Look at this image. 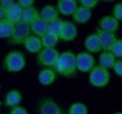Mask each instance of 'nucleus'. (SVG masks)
<instances>
[{
  "instance_id": "f257e3e1",
  "label": "nucleus",
  "mask_w": 122,
  "mask_h": 114,
  "mask_svg": "<svg viewBox=\"0 0 122 114\" xmlns=\"http://www.w3.org/2000/svg\"><path fill=\"white\" fill-rule=\"evenodd\" d=\"M53 68L57 75L66 78H72L77 72L75 53L71 51H65L62 53H59Z\"/></svg>"
},
{
  "instance_id": "f03ea898",
  "label": "nucleus",
  "mask_w": 122,
  "mask_h": 114,
  "mask_svg": "<svg viewBox=\"0 0 122 114\" xmlns=\"http://www.w3.org/2000/svg\"><path fill=\"white\" fill-rule=\"evenodd\" d=\"M26 65L25 55L20 51L9 52L3 60V68L8 72L16 73L22 71Z\"/></svg>"
},
{
  "instance_id": "7ed1b4c3",
  "label": "nucleus",
  "mask_w": 122,
  "mask_h": 114,
  "mask_svg": "<svg viewBox=\"0 0 122 114\" xmlns=\"http://www.w3.org/2000/svg\"><path fill=\"white\" fill-rule=\"evenodd\" d=\"M110 81H111L110 71L99 65L95 66L89 71L88 81L94 87L97 88L106 87L110 83Z\"/></svg>"
},
{
  "instance_id": "20e7f679",
  "label": "nucleus",
  "mask_w": 122,
  "mask_h": 114,
  "mask_svg": "<svg viewBox=\"0 0 122 114\" xmlns=\"http://www.w3.org/2000/svg\"><path fill=\"white\" fill-rule=\"evenodd\" d=\"M30 26L28 24L20 21L14 24L10 37L9 38V41L12 45H20L30 36Z\"/></svg>"
},
{
  "instance_id": "39448f33",
  "label": "nucleus",
  "mask_w": 122,
  "mask_h": 114,
  "mask_svg": "<svg viewBox=\"0 0 122 114\" xmlns=\"http://www.w3.org/2000/svg\"><path fill=\"white\" fill-rule=\"evenodd\" d=\"M59 52L56 48H42L37 54V61L40 66L45 67H54Z\"/></svg>"
},
{
  "instance_id": "423d86ee",
  "label": "nucleus",
  "mask_w": 122,
  "mask_h": 114,
  "mask_svg": "<svg viewBox=\"0 0 122 114\" xmlns=\"http://www.w3.org/2000/svg\"><path fill=\"white\" fill-rule=\"evenodd\" d=\"M75 63H76V69L78 71L83 73H87L91 70L96 66L95 58L90 52H81L75 54Z\"/></svg>"
},
{
  "instance_id": "0eeeda50",
  "label": "nucleus",
  "mask_w": 122,
  "mask_h": 114,
  "mask_svg": "<svg viewBox=\"0 0 122 114\" xmlns=\"http://www.w3.org/2000/svg\"><path fill=\"white\" fill-rule=\"evenodd\" d=\"M78 35V29L75 24L70 21H63L59 32V40L65 42H71L74 40Z\"/></svg>"
},
{
  "instance_id": "6e6552de",
  "label": "nucleus",
  "mask_w": 122,
  "mask_h": 114,
  "mask_svg": "<svg viewBox=\"0 0 122 114\" xmlns=\"http://www.w3.org/2000/svg\"><path fill=\"white\" fill-rule=\"evenodd\" d=\"M39 112L40 114H63V110L54 99L44 97L40 101Z\"/></svg>"
},
{
  "instance_id": "1a4fd4ad",
  "label": "nucleus",
  "mask_w": 122,
  "mask_h": 114,
  "mask_svg": "<svg viewBox=\"0 0 122 114\" xmlns=\"http://www.w3.org/2000/svg\"><path fill=\"white\" fill-rule=\"evenodd\" d=\"M96 34L99 37L102 51H104V52H109L112 45L115 43V41L117 38L116 36V33L106 32V31H103L100 28H97Z\"/></svg>"
},
{
  "instance_id": "9d476101",
  "label": "nucleus",
  "mask_w": 122,
  "mask_h": 114,
  "mask_svg": "<svg viewBox=\"0 0 122 114\" xmlns=\"http://www.w3.org/2000/svg\"><path fill=\"white\" fill-rule=\"evenodd\" d=\"M98 28L110 33H116L119 29V22L116 20L112 15H105L99 20Z\"/></svg>"
},
{
  "instance_id": "9b49d317",
  "label": "nucleus",
  "mask_w": 122,
  "mask_h": 114,
  "mask_svg": "<svg viewBox=\"0 0 122 114\" xmlns=\"http://www.w3.org/2000/svg\"><path fill=\"white\" fill-rule=\"evenodd\" d=\"M78 7L77 0H57L56 1V10L62 15L71 16L74 12Z\"/></svg>"
},
{
  "instance_id": "f8f14e48",
  "label": "nucleus",
  "mask_w": 122,
  "mask_h": 114,
  "mask_svg": "<svg viewBox=\"0 0 122 114\" xmlns=\"http://www.w3.org/2000/svg\"><path fill=\"white\" fill-rule=\"evenodd\" d=\"M71 16H72L73 21L76 24H86L87 22L90 21V19L92 17V10L87 9V8H85V7H82V6H78Z\"/></svg>"
},
{
  "instance_id": "ddd939ff",
  "label": "nucleus",
  "mask_w": 122,
  "mask_h": 114,
  "mask_svg": "<svg viewBox=\"0 0 122 114\" xmlns=\"http://www.w3.org/2000/svg\"><path fill=\"white\" fill-rule=\"evenodd\" d=\"M56 77H57V74L54 70V68L45 67L44 69L41 70V72L39 73L38 79H39V81L41 85L48 86L53 84L56 81Z\"/></svg>"
},
{
  "instance_id": "4468645a",
  "label": "nucleus",
  "mask_w": 122,
  "mask_h": 114,
  "mask_svg": "<svg viewBox=\"0 0 122 114\" xmlns=\"http://www.w3.org/2000/svg\"><path fill=\"white\" fill-rule=\"evenodd\" d=\"M85 48L87 52L90 53H97L102 52V47L98 35L95 33L88 35L85 39Z\"/></svg>"
},
{
  "instance_id": "2eb2a0df",
  "label": "nucleus",
  "mask_w": 122,
  "mask_h": 114,
  "mask_svg": "<svg viewBox=\"0 0 122 114\" xmlns=\"http://www.w3.org/2000/svg\"><path fill=\"white\" fill-rule=\"evenodd\" d=\"M22 98H23V95H22L21 91H19L17 89H12V90H10L6 94L4 104L6 107L11 109L13 107L19 106L22 102Z\"/></svg>"
},
{
  "instance_id": "dca6fc26",
  "label": "nucleus",
  "mask_w": 122,
  "mask_h": 114,
  "mask_svg": "<svg viewBox=\"0 0 122 114\" xmlns=\"http://www.w3.org/2000/svg\"><path fill=\"white\" fill-rule=\"evenodd\" d=\"M22 14L23 8H21L17 2L13 3L11 6L6 9V19L12 24H16L22 21Z\"/></svg>"
},
{
  "instance_id": "f3484780",
  "label": "nucleus",
  "mask_w": 122,
  "mask_h": 114,
  "mask_svg": "<svg viewBox=\"0 0 122 114\" xmlns=\"http://www.w3.org/2000/svg\"><path fill=\"white\" fill-rule=\"evenodd\" d=\"M23 45L25 46V50L30 52V53H38L41 49H42V44L41 38L30 35L23 43Z\"/></svg>"
},
{
  "instance_id": "a211bd4d",
  "label": "nucleus",
  "mask_w": 122,
  "mask_h": 114,
  "mask_svg": "<svg viewBox=\"0 0 122 114\" xmlns=\"http://www.w3.org/2000/svg\"><path fill=\"white\" fill-rule=\"evenodd\" d=\"M47 24L48 23H46L41 16H39L31 24H29L30 32L34 34V36L41 38L47 32Z\"/></svg>"
},
{
  "instance_id": "6ab92c4d",
  "label": "nucleus",
  "mask_w": 122,
  "mask_h": 114,
  "mask_svg": "<svg viewBox=\"0 0 122 114\" xmlns=\"http://www.w3.org/2000/svg\"><path fill=\"white\" fill-rule=\"evenodd\" d=\"M40 16L46 23H49V22H52V21L59 18L58 17L59 12L56 7H54L52 5H46L40 10Z\"/></svg>"
},
{
  "instance_id": "aec40b11",
  "label": "nucleus",
  "mask_w": 122,
  "mask_h": 114,
  "mask_svg": "<svg viewBox=\"0 0 122 114\" xmlns=\"http://www.w3.org/2000/svg\"><path fill=\"white\" fill-rule=\"evenodd\" d=\"M117 61V58L114 56L110 52H104L100 54L99 57V66L106 68V69H112L115 62Z\"/></svg>"
},
{
  "instance_id": "412c9836",
  "label": "nucleus",
  "mask_w": 122,
  "mask_h": 114,
  "mask_svg": "<svg viewBox=\"0 0 122 114\" xmlns=\"http://www.w3.org/2000/svg\"><path fill=\"white\" fill-rule=\"evenodd\" d=\"M40 16V10L32 6L29 8H25V9H23V14H22V21L26 23V24H31L37 17Z\"/></svg>"
},
{
  "instance_id": "4be33fe9",
  "label": "nucleus",
  "mask_w": 122,
  "mask_h": 114,
  "mask_svg": "<svg viewBox=\"0 0 122 114\" xmlns=\"http://www.w3.org/2000/svg\"><path fill=\"white\" fill-rule=\"evenodd\" d=\"M41 40L42 48H56V46L59 41V38L55 34L46 32L42 37H41Z\"/></svg>"
},
{
  "instance_id": "5701e85b",
  "label": "nucleus",
  "mask_w": 122,
  "mask_h": 114,
  "mask_svg": "<svg viewBox=\"0 0 122 114\" xmlns=\"http://www.w3.org/2000/svg\"><path fill=\"white\" fill-rule=\"evenodd\" d=\"M13 25L14 24L10 23L6 18L0 20V38H9L12 32Z\"/></svg>"
},
{
  "instance_id": "b1692460",
  "label": "nucleus",
  "mask_w": 122,
  "mask_h": 114,
  "mask_svg": "<svg viewBox=\"0 0 122 114\" xmlns=\"http://www.w3.org/2000/svg\"><path fill=\"white\" fill-rule=\"evenodd\" d=\"M68 114H88V109L86 104L75 102L70 106Z\"/></svg>"
},
{
  "instance_id": "393cba45",
  "label": "nucleus",
  "mask_w": 122,
  "mask_h": 114,
  "mask_svg": "<svg viewBox=\"0 0 122 114\" xmlns=\"http://www.w3.org/2000/svg\"><path fill=\"white\" fill-rule=\"evenodd\" d=\"M62 23H63V21L61 19H59V18H57V19H56V20H54L52 22H49L48 24H47V32L55 34V35H56L58 37Z\"/></svg>"
},
{
  "instance_id": "a878e982",
  "label": "nucleus",
  "mask_w": 122,
  "mask_h": 114,
  "mask_svg": "<svg viewBox=\"0 0 122 114\" xmlns=\"http://www.w3.org/2000/svg\"><path fill=\"white\" fill-rule=\"evenodd\" d=\"M117 59H121L122 57V40L120 38H117L115 43L112 45L109 51Z\"/></svg>"
},
{
  "instance_id": "bb28decb",
  "label": "nucleus",
  "mask_w": 122,
  "mask_h": 114,
  "mask_svg": "<svg viewBox=\"0 0 122 114\" xmlns=\"http://www.w3.org/2000/svg\"><path fill=\"white\" fill-rule=\"evenodd\" d=\"M113 14L112 16L116 19V20H117L118 22H120L122 20V3H117L115 6H114V8H113Z\"/></svg>"
},
{
  "instance_id": "cd10ccee",
  "label": "nucleus",
  "mask_w": 122,
  "mask_h": 114,
  "mask_svg": "<svg viewBox=\"0 0 122 114\" xmlns=\"http://www.w3.org/2000/svg\"><path fill=\"white\" fill-rule=\"evenodd\" d=\"M77 1H78V3H80V6L87 8L91 10L98 6V4L100 2V0H77Z\"/></svg>"
},
{
  "instance_id": "c85d7f7f",
  "label": "nucleus",
  "mask_w": 122,
  "mask_h": 114,
  "mask_svg": "<svg viewBox=\"0 0 122 114\" xmlns=\"http://www.w3.org/2000/svg\"><path fill=\"white\" fill-rule=\"evenodd\" d=\"M112 69L114 70L116 75H117L118 77H121L122 76V60L121 59H117V61L115 62V64H114Z\"/></svg>"
},
{
  "instance_id": "c756f323",
  "label": "nucleus",
  "mask_w": 122,
  "mask_h": 114,
  "mask_svg": "<svg viewBox=\"0 0 122 114\" xmlns=\"http://www.w3.org/2000/svg\"><path fill=\"white\" fill-rule=\"evenodd\" d=\"M9 114H28V111L25 108H24L23 106L19 105L10 109V111Z\"/></svg>"
},
{
  "instance_id": "7c9ffc66",
  "label": "nucleus",
  "mask_w": 122,
  "mask_h": 114,
  "mask_svg": "<svg viewBox=\"0 0 122 114\" xmlns=\"http://www.w3.org/2000/svg\"><path fill=\"white\" fill-rule=\"evenodd\" d=\"M35 0H18V5L23 8V9H25V8H29L32 7L33 4H34Z\"/></svg>"
},
{
  "instance_id": "2f4dec72",
  "label": "nucleus",
  "mask_w": 122,
  "mask_h": 114,
  "mask_svg": "<svg viewBox=\"0 0 122 114\" xmlns=\"http://www.w3.org/2000/svg\"><path fill=\"white\" fill-rule=\"evenodd\" d=\"M13 3H15V0H0V5L4 7L5 9L11 6Z\"/></svg>"
},
{
  "instance_id": "473e14b6",
  "label": "nucleus",
  "mask_w": 122,
  "mask_h": 114,
  "mask_svg": "<svg viewBox=\"0 0 122 114\" xmlns=\"http://www.w3.org/2000/svg\"><path fill=\"white\" fill-rule=\"evenodd\" d=\"M6 18V9L0 5V20Z\"/></svg>"
},
{
  "instance_id": "72a5a7b5",
  "label": "nucleus",
  "mask_w": 122,
  "mask_h": 114,
  "mask_svg": "<svg viewBox=\"0 0 122 114\" xmlns=\"http://www.w3.org/2000/svg\"><path fill=\"white\" fill-rule=\"evenodd\" d=\"M100 1H103V2H113L115 0H100Z\"/></svg>"
},
{
  "instance_id": "f704fd0d",
  "label": "nucleus",
  "mask_w": 122,
  "mask_h": 114,
  "mask_svg": "<svg viewBox=\"0 0 122 114\" xmlns=\"http://www.w3.org/2000/svg\"><path fill=\"white\" fill-rule=\"evenodd\" d=\"M114 114H122V112H120V111H118V112H116V113Z\"/></svg>"
},
{
  "instance_id": "c9c22d12",
  "label": "nucleus",
  "mask_w": 122,
  "mask_h": 114,
  "mask_svg": "<svg viewBox=\"0 0 122 114\" xmlns=\"http://www.w3.org/2000/svg\"><path fill=\"white\" fill-rule=\"evenodd\" d=\"M0 105H1V100H0Z\"/></svg>"
}]
</instances>
